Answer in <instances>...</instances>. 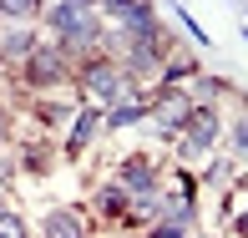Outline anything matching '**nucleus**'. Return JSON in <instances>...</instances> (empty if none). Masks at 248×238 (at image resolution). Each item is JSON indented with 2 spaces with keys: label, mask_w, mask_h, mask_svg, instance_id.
<instances>
[{
  "label": "nucleus",
  "mask_w": 248,
  "mask_h": 238,
  "mask_svg": "<svg viewBox=\"0 0 248 238\" xmlns=\"http://www.w3.org/2000/svg\"><path fill=\"white\" fill-rule=\"evenodd\" d=\"M36 46L41 41H36V31H31L26 20H5V26H0V61H26Z\"/></svg>",
  "instance_id": "8"
},
{
  "label": "nucleus",
  "mask_w": 248,
  "mask_h": 238,
  "mask_svg": "<svg viewBox=\"0 0 248 238\" xmlns=\"http://www.w3.org/2000/svg\"><path fill=\"white\" fill-rule=\"evenodd\" d=\"M0 66H5V61H0Z\"/></svg>",
  "instance_id": "19"
},
{
  "label": "nucleus",
  "mask_w": 248,
  "mask_h": 238,
  "mask_svg": "<svg viewBox=\"0 0 248 238\" xmlns=\"http://www.w3.org/2000/svg\"><path fill=\"white\" fill-rule=\"evenodd\" d=\"M127 208H132V198H127V188H122L117 177L96 188V213L101 218H127Z\"/></svg>",
  "instance_id": "11"
},
{
  "label": "nucleus",
  "mask_w": 248,
  "mask_h": 238,
  "mask_svg": "<svg viewBox=\"0 0 248 238\" xmlns=\"http://www.w3.org/2000/svg\"><path fill=\"white\" fill-rule=\"evenodd\" d=\"M177 20H183V31H187V36H193V41H208V36H202V31H198V20L187 16V10H183V16H177Z\"/></svg>",
  "instance_id": "16"
},
{
  "label": "nucleus",
  "mask_w": 248,
  "mask_h": 238,
  "mask_svg": "<svg viewBox=\"0 0 248 238\" xmlns=\"http://www.w3.org/2000/svg\"><path fill=\"white\" fill-rule=\"evenodd\" d=\"M117 183L127 188V198H147V192H162V188H157V167H152L142 152H137V157H127V162L117 167Z\"/></svg>",
  "instance_id": "6"
},
{
  "label": "nucleus",
  "mask_w": 248,
  "mask_h": 238,
  "mask_svg": "<svg viewBox=\"0 0 248 238\" xmlns=\"http://www.w3.org/2000/svg\"><path fill=\"white\" fill-rule=\"evenodd\" d=\"M96 132H101V111H96V107H81V111H76V122H71V137H66V157L76 162V157L92 147Z\"/></svg>",
  "instance_id": "9"
},
{
  "label": "nucleus",
  "mask_w": 248,
  "mask_h": 238,
  "mask_svg": "<svg viewBox=\"0 0 248 238\" xmlns=\"http://www.w3.org/2000/svg\"><path fill=\"white\" fill-rule=\"evenodd\" d=\"M76 76V66H71V56H66L61 46H36L26 56V61H20V81L31 86V92H51V86H66Z\"/></svg>",
  "instance_id": "3"
},
{
  "label": "nucleus",
  "mask_w": 248,
  "mask_h": 238,
  "mask_svg": "<svg viewBox=\"0 0 248 238\" xmlns=\"http://www.w3.org/2000/svg\"><path fill=\"white\" fill-rule=\"evenodd\" d=\"M41 238H92L86 213L81 208H51L46 218H41Z\"/></svg>",
  "instance_id": "7"
},
{
  "label": "nucleus",
  "mask_w": 248,
  "mask_h": 238,
  "mask_svg": "<svg viewBox=\"0 0 248 238\" xmlns=\"http://www.w3.org/2000/svg\"><path fill=\"white\" fill-rule=\"evenodd\" d=\"M41 16H46V26H51V36H56V46H61L66 56H92L101 51V16L92 5H76V0H66V5H41Z\"/></svg>",
  "instance_id": "1"
},
{
  "label": "nucleus",
  "mask_w": 248,
  "mask_h": 238,
  "mask_svg": "<svg viewBox=\"0 0 248 238\" xmlns=\"http://www.w3.org/2000/svg\"><path fill=\"white\" fill-rule=\"evenodd\" d=\"M193 107L198 101L187 92H157L152 111H147V127L157 132V137H177V132L187 127V117H193Z\"/></svg>",
  "instance_id": "5"
},
{
  "label": "nucleus",
  "mask_w": 248,
  "mask_h": 238,
  "mask_svg": "<svg viewBox=\"0 0 248 238\" xmlns=\"http://www.w3.org/2000/svg\"><path fill=\"white\" fill-rule=\"evenodd\" d=\"M218 132H223L218 107L198 101L193 117H187V127L177 132V162H198V157H208V152H213V142H218Z\"/></svg>",
  "instance_id": "4"
},
{
  "label": "nucleus",
  "mask_w": 248,
  "mask_h": 238,
  "mask_svg": "<svg viewBox=\"0 0 248 238\" xmlns=\"http://www.w3.org/2000/svg\"><path fill=\"white\" fill-rule=\"evenodd\" d=\"M228 173H233V162H228V157H218V162L208 167V183H213V188H218V183H228Z\"/></svg>",
  "instance_id": "14"
},
{
  "label": "nucleus",
  "mask_w": 248,
  "mask_h": 238,
  "mask_svg": "<svg viewBox=\"0 0 248 238\" xmlns=\"http://www.w3.org/2000/svg\"><path fill=\"white\" fill-rule=\"evenodd\" d=\"M5 132H10V111L0 107V142H5Z\"/></svg>",
  "instance_id": "17"
},
{
  "label": "nucleus",
  "mask_w": 248,
  "mask_h": 238,
  "mask_svg": "<svg viewBox=\"0 0 248 238\" xmlns=\"http://www.w3.org/2000/svg\"><path fill=\"white\" fill-rule=\"evenodd\" d=\"M147 111H152V101H142V96L117 101V107L101 117V127H107V132H117V127H142V122H147Z\"/></svg>",
  "instance_id": "10"
},
{
  "label": "nucleus",
  "mask_w": 248,
  "mask_h": 238,
  "mask_svg": "<svg viewBox=\"0 0 248 238\" xmlns=\"http://www.w3.org/2000/svg\"><path fill=\"white\" fill-rule=\"evenodd\" d=\"M76 86L86 92V101H101V107H117V101H132V81L127 71H122V61H111V56H92V61L76 66Z\"/></svg>",
  "instance_id": "2"
},
{
  "label": "nucleus",
  "mask_w": 248,
  "mask_h": 238,
  "mask_svg": "<svg viewBox=\"0 0 248 238\" xmlns=\"http://www.w3.org/2000/svg\"><path fill=\"white\" fill-rule=\"evenodd\" d=\"M228 152L238 157V162H248V111H238L228 127Z\"/></svg>",
  "instance_id": "12"
},
{
  "label": "nucleus",
  "mask_w": 248,
  "mask_h": 238,
  "mask_svg": "<svg viewBox=\"0 0 248 238\" xmlns=\"http://www.w3.org/2000/svg\"><path fill=\"white\" fill-rule=\"evenodd\" d=\"M0 238H31V233H26V218L10 213V208H0Z\"/></svg>",
  "instance_id": "13"
},
{
  "label": "nucleus",
  "mask_w": 248,
  "mask_h": 238,
  "mask_svg": "<svg viewBox=\"0 0 248 238\" xmlns=\"http://www.w3.org/2000/svg\"><path fill=\"white\" fill-rule=\"evenodd\" d=\"M41 117H46V122H66L71 111H66V107H56V101H41Z\"/></svg>",
  "instance_id": "15"
},
{
  "label": "nucleus",
  "mask_w": 248,
  "mask_h": 238,
  "mask_svg": "<svg viewBox=\"0 0 248 238\" xmlns=\"http://www.w3.org/2000/svg\"><path fill=\"white\" fill-rule=\"evenodd\" d=\"M198 238H208V233H198Z\"/></svg>",
  "instance_id": "18"
}]
</instances>
